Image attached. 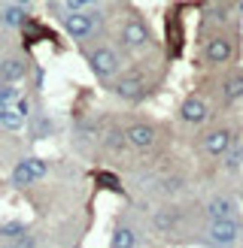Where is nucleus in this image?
Segmentation results:
<instances>
[{
  "label": "nucleus",
  "instance_id": "obj_1",
  "mask_svg": "<svg viewBox=\"0 0 243 248\" xmlns=\"http://www.w3.org/2000/svg\"><path fill=\"white\" fill-rule=\"evenodd\" d=\"M61 24H64V31H67V36H70V40L82 43V40H88V36H91L97 28H101V12H94V9L67 12Z\"/></svg>",
  "mask_w": 243,
  "mask_h": 248
},
{
  "label": "nucleus",
  "instance_id": "obj_2",
  "mask_svg": "<svg viewBox=\"0 0 243 248\" xmlns=\"http://www.w3.org/2000/svg\"><path fill=\"white\" fill-rule=\"evenodd\" d=\"M88 67L91 73L101 82H109V79H116V73L122 70V61L116 55V48H109V46H94L91 52H88Z\"/></svg>",
  "mask_w": 243,
  "mask_h": 248
},
{
  "label": "nucleus",
  "instance_id": "obj_3",
  "mask_svg": "<svg viewBox=\"0 0 243 248\" xmlns=\"http://www.w3.org/2000/svg\"><path fill=\"white\" fill-rule=\"evenodd\" d=\"M119 40L125 48H146L149 46V28L140 18H125L119 28Z\"/></svg>",
  "mask_w": 243,
  "mask_h": 248
},
{
  "label": "nucleus",
  "instance_id": "obj_4",
  "mask_svg": "<svg viewBox=\"0 0 243 248\" xmlns=\"http://www.w3.org/2000/svg\"><path fill=\"white\" fill-rule=\"evenodd\" d=\"M40 176H46V160H40V157H24L12 167V182H16L18 188H28V185L36 182Z\"/></svg>",
  "mask_w": 243,
  "mask_h": 248
},
{
  "label": "nucleus",
  "instance_id": "obj_5",
  "mask_svg": "<svg viewBox=\"0 0 243 248\" xmlns=\"http://www.w3.org/2000/svg\"><path fill=\"white\" fill-rule=\"evenodd\" d=\"M231 55H234V43H231L225 33L210 36V40H207V46H204V58L210 61V64H228Z\"/></svg>",
  "mask_w": 243,
  "mask_h": 248
},
{
  "label": "nucleus",
  "instance_id": "obj_6",
  "mask_svg": "<svg viewBox=\"0 0 243 248\" xmlns=\"http://www.w3.org/2000/svg\"><path fill=\"white\" fill-rule=\"evenodd\" d=\"M231 145H234V136H231V130H225V127L210 130V133H207L204 140H201V148H204V152L210 155V157H222Z\"/></svg>",
  "mask_w": 243,
  "mask_h": 248
},
{
  "label": "nucleus",
  "instance_id": "obj_7",
  "mask_svg": "<svg viewBox=\"0 0 243 248\" xmlns=\"http://www.w3.org/2000/svg\"><path fill=\"white\" fill-rule=\"evenodd\" d=\"M207 115H210V106H207L204 97H186L179 106V118L186 124H204Z\"/></svg>",
  "mask_w": 243,
  "mask_h": 248
},
{
  "label": "nucleus",
  "instance_id": "obj_8",
  "mask_svg": "<svg viewBox=\"0 0 243 248\" xmlns=\"http://www.w3.org/2000/svg\"><path fill=\"white\" fill-rule=\"evenodd\" d=\"M237 218H225V221H210V239L216 245H234L237 242Z\"/></svg>",
  "mask_w": 243,
  "mask_h": 248
},
{
  "label": "nucleus",
  "instance_id": "obj_9",
  "mask_svg": "<svg viewBox=\"0 0 243 248\" xmlns=\"http://www.w3.org/2000/svg\"><path fill=\"white\" fill-rule=\"evenodd\" d=\"M155 127L152 124H143V121H137V124H131V127L125 130V140H128V145H134V148H152L155 145Z\"/></svg>",
  "mask_w": 243,
  "mask_h": 248
},
{
  "label": "nucleus",
  "instance_id": "obj_10",
  "mask_svg": "<svg viewBox=\"0 0 243 248\" xmlns=\"http://www.w3.org/2000/svg\"><path fill=\"white\" fill-rule=\"evenodd\" d=\"M207 215H210L213 221L237 218V203L231 200V197H225V194H219V197H213V200L207 203Z\"/></svg>",
  "mask_w": 243,
  "mask_h": 248
},
{
  "label": "nucleus",
  "instance_id": "obj_11",
  "mask_svg": "<svg viewBox=\"0 0 243 248\" xmlns=\"http://www.w3.org/2000/svg\"><path fill=\"white\" fill-rule=\"evenodd\" d=\"M116 94L122 97V100H140V97H143V79L137 76V73L119 79L116 82Z\"/></svg>",
  "mask_w": 243,
  "mask_h": 248
},
{
  "label": "nucleus",
  "instance_id": "obj_12",
  "mask_svg": "<svg viewBox=\"0 0 243 248\" xmlns=\"http://www.w3.org/2000/svg\"><path fill=\"white\" fill-rule=\"evenodd\" d=\"M21 76H24V61L21 58H6L3 64H0V82L3 85H16Z\"/></svg>",
  "mask_w": 243,
  "mask_h": 248
},
{
  "label": "nucleus",
  "instance_id": "obj_13",
  "mask_svg": "<svg viewBox=\"0 0 243 248\" xmlns=\"http://www.w3.org/2000/svg\"><path fill=\"white\" fill-rule=\"evenodd\" d=\"M222 97H225L228 103H234V100L243 97V70H234V73H228V76H225Z\"/></svg>",
  "mask_w": 243,
  "mask_h": 248
},
{
  "label": "nucleus",
  "instance_id": "obj_14",
  "mask_svg": "<svg viewBox=\"0 0 243 248\" xmlns=\"http://www.w3.org/2000/svg\"><path fill=\"white\" fill-rule=\"evenodd\" d=\"M176 221H179V212L176 209H161V212H155L152 215V224L158 230H170V227H176Z\"/></svg>",
  "mask_w": 243,
  "mask_h": 248
},
{
  "label": "nucleus",
  "instance_id": "obj_15",
  "mask_svg": "<svg viewBox=\"0 0 243 248\" xmlns=\"http://www.w3.org/2000/svg\"><path fill=\"white\" fill-rule=\"evenodd\" d=\"M109 245H113V248H134V245H137V236H134L131 227H116L113 242H109Z\"/></svg>",
  "mask_w": 243,
  "mask_h": 248
},
{
  "label": "nucleus",
  "instance_id": "obj_16",
  "mask_svg": "<svg viewBox=\"0 0 243 248\" xmlns=\"http://www.w3.org/2000/svg\"><path fill=\"white\" fill-rule=\"evenodd\" d=\"M104 145L109 148V152H119V148H125L128 140H125V130H119V127H109L104 133Z\"/></svg>",
  "mask_w": 243,
  "mask_h": 248
},
{
  "label": "nucleus",
  "instance_id": "obj_17",
  "mask_svg": "<svg viewBox=\"0 0 243 248\" xmlns=\"http://www.w3.org/2000/svg\"><path fill=\"white\" fill-rule=\"evenodd\" d=\"M0 124L9 127V130H21L24 127V118H21V112H16V109L3 106V109H0Z\"/></svg>",
  "mask_w": 243,
  "mask_h": 248
},
{
  "label": "nucleus",
  "instance_id": "obj_18",
  "mask_svg": "<svg viewBox=\"0 0 243 248\" xmlns=\"http://www.w3.org/2000/svg\"><path fill=\"white\" fill-rule=\"evenodd\" d=\"M222 157H225V167H228L231 172L240 170V167H243V145H237V142H234V145H231Z\"/></svg>",
  "mask_w": 243,
  "mask_h": 248
},
{
  "label": "nucleus",
  "instance_id": "obj_19",
  "mask_svg": "<svg viewBox=\"0 0 243 248\" xmlns=\"http://www.w3.org/2000/svg\"><path fill=\"white\" fill-rule=\"evenodd\" d=\"M16 100H18V91L12 88V85H3V88H0V109H3V106H12Z\"/></svg>",
  "mask_w": 243,
  "mask_h": 248
},
{
  "label": "nucleus",
  "instance_id": "obj_20",
  "mask_svg": "<svg viewBox=\"0 0 243 248\" xmlns=\"http://www.w3.org/2000/svg\"><path fill=\"white\" fill-rule=\"evenodd\" d=\"M101 0H64V6H67V12H79V9H91V6H97Z\"/></svg>",
  "mask_w": 243,
  "mask_h": 248
},
{
  "label": "nucleus",
  "instance_id": "obj_21",
  "mask_svg": "<svg viewBox=\"0 0 243 248\" xmlns=\"http://www.w3.org/2000/svg\"><path fill=\"white\" fill-rule=\"evenodd\" d=\"M3 21L6 24H21V6L16 3V6H6L3 9Z\"/></svg>",
  "mask_w": 243,
  "mask_h": 248
},
{
  "label": "nucleus",
  "instance_id": "obj_22",
  "mask_svg": "<svg viewBox=\"0 0 243 248\" xmlns=\"http://www.w3.org/2000/svg\"><path fill=\"white\" fill-rule=\"evenodd\" d=\"M21 224H18V221H9V224H3V236H21Z\"/></svg>",
  "mask_w": 243,
  "mask_h": 248
},
{
  "label": "nucleus",
  "instance_id": "obj_23",
  "mask_svg": "<svg viewBox=\"0 0 243 248\" xmlns=\"http://www.w3.org/2000/svg\"><path fill=\"white\" fill-rule=\"evenodd\" d=\"M12 248H36V239H31V236H16Z\"/></svg>",
  "mask_w": 243,
  "mask_h": 248
},
{
  "label": "nucleus",
  "instance_id": "obj_24",
  "mask_svg": "<svg viewBox=\"0 0 243 248\" xmlns=\"http://www.w3.org/2000/svg\"><path fill=\"white\" fill-rule=\"evenodd\" d=\"M16 3H18V6H28V3H34V0H16Z\"/></svg>",
  "mask_w": 243,
  "mask_h": 248
},
{
  "label": "nucleus",
  "instance_id": "obj_25",
  "mask_svg": "<svg viewBox=\"0 0 243 248\" xmlns=\"http://www.w3.org/2000/svg\"><path fill=\"white\" fill-rule=\"evenodd\" d=\"M210 3H225V0H210Z\"/></svg>",
  "mask_w": 243,
  "mask_h": 248
}]
</instances>
